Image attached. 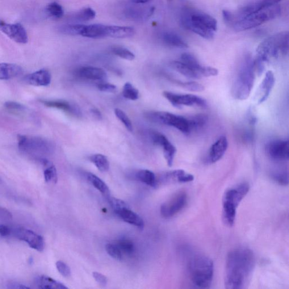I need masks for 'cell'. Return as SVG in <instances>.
Here are the masks:
<instances>
[{
	"label": "cell",
	"mask_w": 289,
	"mask_h": 289,
	"mask_svg": "<svg viewBox=\"0 0 289 289\" xmlns=\"http://www.w3.org/2000/svg\"><path fill=\"white\" fill-rule=\"evenodd\" d=\"M255 74L254 61L251 56L247 55L233 84L232 92L234 98L239 100L248 98L254 86Z\"/></svg>",
	"instance_id": "obj_5"
},
{
	"label": "cell",
	"mask_w": 289,
	"mask_h": 289,
	"mask_svg": "<svg viewBox=\"0 0 289 289\" xmlns=\"http://www.w3.org/2000/svg\"><path fill=\"white\" fill-rule=\"evenodd\" d=\"M111 51L115 56L124 60L132 61L135 58V55L129 50L120 47H115L111 49Z\"/></svg>",
	"instance_id": "obj_39"
},
{
	"label": "cell",
	"mask_w": 289,
	"mask_h": 289,
	"mask_svg": "<svg viewBox=\"0 0 289 289\" xmlns=\"http://www.w3.org/2000/svg\"><path fill=\"white\" fill-rule=\"evenodd\" d=\"M254 253L245 248L234 249L228 254L226 260L225 286L228 289H240L244 287L255 266Z\"/></svg>",
	"instance_id": "obj_1"
},
{
	"label": "cell",
	"mask_w": 289,
	"mask_h": 289,
	"mask_svg": "<svg viewBox=\"0 0 289 289\" xmlns=\"http://www.w3.org/2000/svg\"><path fill=\"white\" fill-rule=\"evenodd\" d=\"M82 36L91 39H101L106 37V25L94 24L86 25Z\"/></svg>",
	"instance_id": "obj_23"
},
{
	"label": "cell",
	"mask_w": 289,
	"mask_h": 289,
	"mask_svg": "<svg viewBox=\"0 0 289 289\" xmlns=\"http://www.w3.org/2000/svg\"><path fill=\"white\" fill-rule=\"evenodd\" d=\"M122 93L124 98L132 100H137L139 97V91L130 83L125 84Z\"/></svg>",
	"instance_id": "obj_38"
},
{
	"label": "cell",
	"mask_w": 289,
	"mask_h": 289,
	"mask_svg": "<svg viewBox=\"0 0 289 289\" xmlns=\"http://www.w3.org/2000/svg\"><path fill=\"white\" fill-rule=\"evenodd\" d=\"M106 252L112 258L121 261L123 259V253L116 244H108L105 247Z\"/></svg>",
	"instance_id": "obj_42"
},
{
	"label": "cell",
	"mask_w": 289,
	"mask_h": 289,
	"mask_svg": "<svg viewBox=\"0 0 289 289\" xmlns=\"http://www.w3.org/2000/svg\"><path fill=\"white\" fill-rule=\"evenodd\" d=\"M11 230L7 226L1 224L0 225V236L2 237H6L9 235Z\"/></svg>",
	"instance_id": "obj_50"
},
{
	"label": "cell",
	"mask_w": 289,
	"mask_h": 289,
	"mask_svg": "<svg viewBox=\"0 0 289 289\" xmlns=\"http://www.w3.org/2000/svg\"><path fill=\"white\" fill-rule=\"evenodd\" d=\"M171 67L180 74L190 79H198L202 78L199 74L189 66L182 61H173L171 63Z\"/></svg>",
	"instance_id": "obj_28"
},
{
	"label": "cell",
	"mask_w": 289,
	"mask_h": 289,
	"mask_svg": "<svg viewBox=\"0 0 289 289\" xmlns=\"http://www.w3.org/2000/svg\"><path fill=\"white\" fill-rule=\"evenodd\" d=\"M0 216L9 219H11L12 217L10 212L8 211L7 209L1 207H0Z\"/></svg>",
	"instance_id": "obj_51"
},
{
	"label": "cell",
	"mask_w": 289,
	"mask_h": 289,
	"mask_svg": "<svg viewBox=\"0 0 289 289\" xmlns=\"http://www.w3.org/2000/svg\"><path fill=\"white\" fill-rule=\"evenodd\" d=\"M148 116L156 122L169 125L184 134L191 132L189 119L165 111L150 112Z\"/></svg>",
	"instance_id": "obj_9"
},
{
	"label": "cell",
	"mask_w": 289,
	"mask_h": 289,
	"mask_svg": "<svg viewBox=\"0 0 289 289\" xmlns=\"http://www.w3.org/2000/svg\"><path fill=\"white\" fill-rule=\"evenodd\" d=\"M136 31L131 27L106 26V37L112 38H129L135 35Z\"/></svg>",
	"instance_id": "obj_21"
},
{
	"label": "cell",
	"mask_w": 289,
	"mask_h": 289,
	"mask_svg": "<svg viewBox=\"0 0 289 289\" xmlns=\"http://www.w3.org/2000/svg\"><path fill=\"white\" fill-rule=\"evenodd\" d=\"M208 116L204 114L194 115L189 118L191 131L202 128L207 123Z\"/></svg>",
	"instance_id": "obj_36"
},
{
	"label": "cell",
	"mask_w": 289,
	"mask_h": 289,
	"mask_svg": "<svg viewBox=\"0 0 289 289\" xmlns=\"http://www.w3.org/2000/svg\"><path fill=\"white\" fill-rule=\"evenodd\" d=\"M98 90L108 93H115L117 91V87L111 84L108 83H100L97 85Z\"/></svg>",
	"instance_id": "obj_47"
},
{
	"label": "cell",
	"mask_w": 289,
	"mask_h": 289,
	"mask_svg": "<svg viewBox=\"0 0 289 289\" xmlns=\"http://www.w3.org/2000/svg\"><path fill=\"white\" fill-rule=\"evenodd\" d=\"M288 32H283L263 41L257 49L254 66L256 73H263L265 64L272 58H278L280 53L286 54L289 50Z\"/></svg>",
	"instance_id": "obj_2"
},
{
	"label": "cell",
	"mask_w": 289,
	"mask_h": 289,
	"mask_svg": "<svg viewBox=\"0 0 289 289\" xmlns=\"http://www.w3.org/2000/svg\"><path fill=\"white\" fill-rule=\"evenodd\" d=\"M56 267L60 274L65 278H69L71 276V270L65 263L62 261H58L56 263Z\"/></svg>",
	"instance_id": "obj_45"
},
{
	"label": "cell",
	"mask_w": 289,
	"mask_h": 289,
	"mask_svg": "<svg viewBox=\"0 0 289 289\" xmlns=\"http://www.w3.org/2000/svg\"><path fill=\"white\" fill-rule=\"evenodd\" d=\"M121 219L126 223L136 226L140 229L144 228L145 224L143 219L129 207L124 208L115 212Z\"/></svg>",
	"instance_id": "obj_20"
},
{
	"label": "cell",
	"mask_w": 289,
	"mask_h": 289,
	"mask_svg": "<svg viewBox=\"0 0 289 289\" xmlns=\"http://www.w3.org/2000/svg\"><path fill=\"white\" fill-rule=\"evenodd\" d=\"M269 156L276 161H287L289 158V141L275 140L267 146Z\"/></svg>",
	"instance_id": "obj_15"
},
{
	"label": "cell",
	"mask_w": 289,
	"mask_h": 289,
	"mask_svg": "<svg viewBox=\"0 0 289 289\" xmlns=\"http://www.w3.org/2000/svg\"><path fill=\"white\" fill-rule=\"evenodd\" d=\"M228 147L227 138L222 136L213 144L209 150V160L212 163L218 162L224 156Z\"/></svg>",
	"instance_id": "obj_18"
},
{
	"label": "cell",
	"mask_w": 289,
	"mask_h": 289,
	"mask_svg": "<svg viewBox=\"0 0 289 289\" xmlns=\"http://www.w3.org/2000/svg\"><path fill=\"white\" fill-rule=\"evenodd\" d=\"M35 283L36 286L39 289H66L68 288L64 284L46 276H37L35 280Z\"/></svg>",
	"instance_id": "obj_27"
},
{
	"label": "cell",
	"mask_w": 289,
	"mask_h": 289,
	"mask_svg": "<svg viewBox=\"0 0 289 289\" xmlns=\"http://www.w3.org/2000/svg\"><path fill=\"white\" fill-rule=\"evenodd\" d=\"M79 77L92 81H103L107 78V74L102 69L95 67H83L77 71Z\"/></svg>",
	"instance_id": "obj_19"
},
{
	"label": "cell",
	"mask_w": 289,
	"mask_h": 289,
	"mask_svg": "<svg viewBox=\"0 0 289 289\" xmlns=\"http://www.w3.org/2000/svg\"><path fill=\"white\" fill-rule=\"evenodd\" d=\"M92 114H93L96 118L98 119H100L102 118V115L100 114V112L96 108H93V109L91 110Z\"/></svg>",
	"instance_id": "obj_53"
},
{
	"label": "cell",
	"mask_w": 289,
	"mask_h": 289,
	"mask_svg": "<svg viewBox=\"0 0 289 289\" xmlns=\"http://www.w3.org/2000/svg\"><path fill=\"white\" fill-rule=\"evenodd\" d=\"M281 13L282 8L279 4H276L237 20L233 24L232 27L234 30L238 32L250 30L268 21L278 18Z\"/></svg>",
	"instance_id": "obj_7"
},
{
	"label": "cell",
	"mask_w": 289,
	"mask_h": 289,
	"mask_svg": "<svg viewBox=\"0 0 289 289\" xmlns=\"http://www.w3.org/2000/svg\"><path fill=\"white\" fill-rule=\"evenodd\" d=\"M163 95L175 107L187 106L205 108L207 106L206 100L196 95H180L168 91L163 92Z\"/></svg>",
	"instance_id": "obj_10"
},
{
	"label": "cell",
	"mask_w": 289,
	"mask_h": 289,
	"mask_svg": "<svg viewBox=\"0 0 289 289\" xmlns=\"http://www.w3.org/2000/svg\"><path fill=\"white\" fill-rule=\"evenodd\" d=\"M249 185L243 183L229 188L223 199V219L225 224L232 227L235 221L237 209L249 191Z\"/></svg>",
	"instance_id": "obj_6"
},
{
	"label": "cell",
	"mask_w": 289,
	"mask_h": 289,
	"mask_svg": "<svg viewBox=\"0 0 289 289\" xmlns=\"http://www.w3.org/2000/svg\"><path fill=\"white\" fill-rule=\"evenodd\" d=\"M87 178L92 185L100 192V193L105 196L107 198L109 197L110 196L109 188L102 180L92 173L88 174Z\"/></svg>",
	"instance_id": "obj_30"
},
{
	"label": "cell",
	"mask_w": 289,
	"mask_h": 289,
	"mask_svg": "<svg viewBox=\"0 0 289 289\" xmlns=\"http://www.w3.org/2000/svg\"><path fill=\"white\" fill-rule=\"evenodd\" d=\"M114 112L117 118H118L121 123H122L125 128H126L129 132L133 131V126L131 120L128 118V116L125 114L122 110L120 108H116L114 110Z\"/></svg>",
	"instance_id": "obj_41"
},
{
	"label": "cell",
	"mask_w": 289,
	"mask_h": 289,
	"mask_svg": "<svg viewBox=\"0 0 289 289\" xmlns=\"http://www.w3.org/2000/svg\"><path fill=\"white\" fill-rule=\"evenodd\" d=\"M121 253L127 255H132L135 252V246L133 243L128 240H119L116 244Z\"/></svg>",
	"instance_id": "obj_43"
},
{
	"label": "cell",
	"mask_w": 289,
	"mask_h": 289,
	"mask_svg": "<svg viewBox=\"0 0 289 289\" xmlns=\"http://www.w3.org/2000/svg\"><path fill=\"white\" fill-rule=\"evenodd\" d=\"M41 102L48 107L58 108L75 115H80V110L77 106L71 105L70 103L65 100H42Z\"/></svg>",
	"instance_id": "obj_24"
},
{
	"label": "cell",
	"mask_w": 289,
	"mask_h": 289,
	"mask_svg": "<svg viewBox=\"0 0 289 289\" xmlns=\"http://www.w3.org/2000/svg\"><path fill=\"white\" fill-rule=\"evenodd\" d=\"M152 139L154 144L162 146L167 165L169 167L173 166L177 151L175 146L165 135L157 132L152 133Z\"/></svg>",
	"instance_id": "obj_14"
},
{
	"label": "cell",
	"mask_w": 289,
	"mask_h": 289,
	"mask_svg": "<svg viewBox=\"0 0 289 289\" xmlns=\"http://www.w3.org/2000/svg\"><path fill=\"white\" fill-rule=\"evenodd\" d=\"M164 178L166 181L180 183L191 182L194 180L193 175L183 170L171 171L167 173Z\"/></svg>",
	"instance_id": "obj_26"
},
{
	"label": "cell",
	"mask_w": 289,
	"mask_h": 289,
	"mask_svg": "<svg viewBox=\"0 0 289 289\" xmlns=\"http://www.w3.org/2000/svg\"><path fill=\"white\" fill-rule=\"evenodd\" d=\"M130 1L133 3L140 5V4H145L150 2L152 1V0H130Z\"/></svg>",
	"instance_id": "obj_54"
},
{
	"label": "cell",
	"mask_w": 289,
	"mask_h": 289,
	"mask_svg": "<svg viewBox=\"0 0 289 289\" xmlns=\"http://www.w3.org/2000/svg\"><path fill=\"white\" fill-rule=\"evenodd\" d=\"M86 25L82 24H68L62 25L59 31L62 34L68 36H82Z\"/></svg>",
	"instance_id": "obj_31"
},
{
	"label": "cell",
	"mask_w": 289,
	"mask_h": 289,
	"mask_svg": "<svg viewBox=\"0 0 289 289\" xmlns=\"http://www.w3.org/2000/svg\"><path fill=\"white\" fill-rule=\"evenodd\" d=\"M188 271L193 283L199 288H208L211 286L214 266L210 258L197 254L188 262Z\"/></svg>",
	"instance_id": "obj_4"
},
{
	"label": "cell",
	"mask_w": 289,
	"mask_h": 289,
	"mask_svg": "<svg viewBox=\"0 0 289 289\" xmlns=\"http://www.w3.org/2000/svg\"><path fill=\"white\" fill-rule=\"evenodd\" d=\"M108 202L109 203L110 206L112 207L113 210L115 212L120 210V209L129 207L126 203L124 202L123 200L120 199L111 197L109 196L107 198Z\"/></svg>",
	"instance_id": "obj_44"
},
{
	"label": "cell",
	"mask_w": 289,
	"mask_h": 289,
	"mask_svg": "<svg viewBox=\"0 0 289 289\" xmlns=\"http://www.w3.org/2000/svg\"><path fill=\"white\" fill-rule=\"evenodd\" d=\"M0 31L16 43L24 44L28 43L27 31L20 23L10 24L0 20Z\"/></svg>",
	"instance_id": "obj_12"
},
{
	"label": "cell",
	"mask_w": 289,
	"mask_h": 289,
	"mask_svg": "<svg viewBox=\"0 0 289 289\" xmlns=\"http://www.w3.org/2000/svg\"><path fill=\"white\" fill-rule=\"evenodd\" d=\"M136 178L142 183H144L146 185L152 187L157 186V179L156 175L148 170H140L136 174Z\"/></svg>",
	"instance_id": "obj_32"
},
{
	"label": "cell",
	"mask_w": 289,
	"mask_h": 289,
	"mask_svg": "<svg viewBox=\"0 0 289 289\" xmlns=\"http://www.w3.org/2000/svg\"><path fill=\"white\" fill-rule=\"evenodd\" d=\"M10 289H30V288L26 287V286H23V285L22 284H10V286H9V287H8Z\"/></svg>",
	"instance_id": "obj_52"
},
{
	"label": "cell",
	"mask_w": 289,
	"mask_h": 289,
	"mask_svg": "<svg viewBox=\"0 0 289 289\" xmlns=\"http://www.w3.org/2000/svg\"><path fill=\"white\" fill-rule=\"evenodd\" d=\"M162 40L164 43L171 47L179 48H187L188 44L181 37L174 32H166L162 35Z\"/></svg>",
	"instance_id": "obj_29"
},
{
	"label": "cell",
	"mask_w": 289,
	"mask_h": 289,
	"mask_svg": "<svg viewBox=\"0 0 289 289\" xmlns=\"http://www.w3.org/2000/svg\"><path fill=\"white\" fill-rule=\"evenodd\" d=\"M187 199L186 192L182 191L177 193L173 197L162 205L161 207L162 216L169 219L177 215L186 206Z\"/></svg>",
	"instance_id": "obj_11"
},
{
	"label": "cell",
	"mask_w": 289,
	"mask_h": 289,
	"mask_svg": "<svg viewBox=\"0 0 289 289\" xmlns=\"http://www.w3.org/2000/svg\"><path fill=\"white\" fill-rule=\"evenodd\" d=\"M90 160L100 172H107L109 170V161L104 155L100 154L93 155L90 158Z\"/></svg>",
	"instance_id": "obj_33"
},
{
	"label": "cell",
	"mask_w": 289,
	"mask_h": 289,
	"mask_svg": "<svg viewBox=\"0 0 289 289\" xmlns=\"http://www.w3.org/2000/svg\"><path fill=\"white\" fill-rule=\"evenodd\" d=\"M96 12L91 7L85 8L77 12L75 15V19L79 22H87L94 19L96 17Z\"/></svg>",
	"instance_id": "obj_37"
},
{
	"label": "cell",
	"mask_w": 289,
	"mask_h": 289,
	"mask_svg": "<svg viewBox=\"0 0 289 289\" xmlns=\"http://www.w3.org/2000/svg\"><path fill=\"white\" fill-rule=\"evenodd\" d=\"M23 72V69L18 65L2 63L0 64V80H9L17 77Z\"/></svg>",
	"instance_id": "obj_22"
},
{
	"label": "cell",
	"mask_w": 289,
	"mask_h": 289,
	"mask_svg": "<svg viewBox=\"0 0 289 289\" xmlns=\"http://www.w3.org/2000/svg\"><path fill=\"white\" fill-rule=\"evenodd\" d=\"M47 14L54 18H61L64 15V10L60 4L53 2L48 4L46 7Z\"/></svg>",
	"instance_id": "obj_35"
},
{
	"label": "cell",
	"mask_w": 289,
	"mask_h": 289,
	"mask_svg": "<svg viewBox=\"0 0 289 289\" xmlns=\"http://www.w3.org/2000/svg\"><path fill=\"white\" fill-rule=\"evenodd\" d=\"M273 178L275 181L283 185H286L288 184V174L283 173L274 174Z\"/></svg>",
	"instance_id": "obj_48"
},
{
	"label": "cell",
	"mask_w": 289,
	"mask_h": 289,
	"mask_svg": "<svg viewBox=\"0 0 289 289\" xmlns=\"http://www.w3.org/2000/svg\"><path fill=\"white\" fill-rule=\"evenodd\" d=\"M18 141L20 152L28 156L37 157L39 160L53 152V144L43 138L19 135Z\"/></svg>",
	"instance_id": "obj_8"
},
{
	"label": "cell",
	"mask_w": 289,
	"mask_h": 289,
	"mask_svg": "<svg viewBox=\"0 0 289 289\" xmlns=\"http://www.w3.org/2000/svg\"><path fill=\"white\" fill-rule=\"evenodd\" d=\"M93 276L96 282H97L100 286L105 287L107 286V279L106 276L103 275L98 273V272H94Z\"/></svg>",
	"instance_id": "obj_49"
},
{
	"label": "cell",
	"mask_w": 289,
	"mask_h": 289,
	"mask_svg": "<svg viewBox=\"0 0 289 289\" xmlns=\"http://www.w3.org/2000/svg\"><path fill=\"white\" fill-rule=\"evenodd\" d=\"M24 79V82L29 85L46 87L51 83L52 76L48 70L41 69L27 75Z\"/></svg>",
	"instance_id": "obj_17"
},
{
	"label": "cell",
	"mask_w": 289,
	"mask_h": 289,
	"mask_svg": "<svg viewBox=\"0 0 289 289\" xmlns=\"http://www.w3.org/2000/svg\"><path fill=\"white\" fill-rule=\"evenodd\" d=\"M15 235L20 240L26 242L30 248L39 252L44 250L45 243L43 237L39 234L24 228H18L14 230Z\"/></svg>",
	"instance_id": "obj_13"
},
{
	"label": "cell",
	"mask_w": 289,
	"mask_h": 289,
	"mask_svg": "<svg viewBox=\"0 0 289 289\" xmlns=\"http://www.w3.org/2000/svg\"><path fill=\"white\" fill-rule=\"evenodd\" d=\"M4 106L7 109L16 112H22L26 110V107L18 102L7 101L4 103Z\"/></svg>",
	"instance_id": "obj_46"
},
{
	"label": "cell",
	"mask_w": 289,
	"mask_h": 289,
	"mask_svg": "<svg viewBox=\"0 0 289 289\" xmlns=\"http://www.w3.org/2000/svg\"><path fill=\"white\" fill-rule=\"evenodd\" d=\"M154 11V8L153 7L149 8L135 7L128 8L125 14L129 19L139 20L149 18L153 14Z\"/></svg>",
	"instance_id": "obj_25"
},
{
	"label": "cell",
	"mask_w": 289,
	"mask_h": 289,
	"mask_svg": "<svg viewBox=\"0 0 289 289\" xmlns=\"http://www.w3.org/2000/svg\"><path fill=\"white\" fill-rule=\"evenodd\" d=\"M175 82L183 87L184 89L191 92H200L204 90V87L197 82H183L178 81H175Z\"/></svg>",
	"instance_id": "obj_40"
},
{
	"label": "cell",
	"mask_w": 289,
	"mask_h": 289,
	"mask_svg": "<svg viewBox=\"0 0 289 289\" xmlns=\"http://www.w3.org/2000/svg\"><path fill=\"white\" fill-rule=\"evenodd\" d=\"M43 166L45 167L44 171L45 181L47 183H57L58 177L55 166L49 160L45 162Z\"/></svg>",
	"instance_id": "obj_34"
},
{
	"label": "cell",
	"mask_w": 289,
	"mask_h": 289,
	"mask_svg": "<svg viewBox=\"0 0 289 289\" xmlns=\"http://www.w3.org/2000/svg\"><path fill=\"white\" fill-rule=\"evenodd\" d=\"M275 78L274 73L272 71H267L256 94L255 98L258 104L263 103L269 98L275 86Z\"/></svg>",
	"instance_id": "obj_16"
},
{
	"label": "cell",
	"mask_w": 289,
	"mask_h": 289,
	"mask_svg": "<svg viewBox=\"0 0 289 289\" xmlns=\"http://www.w3.org/2000/svg\"><path fill=\"white\" fill-rule=\"evenodd\" d=\"M181 26L207 40H211L217 30V21L204 12L184 9L180 18Z\"/></svg>",
	"instance_id": "obj_3"
}]
</instances>
